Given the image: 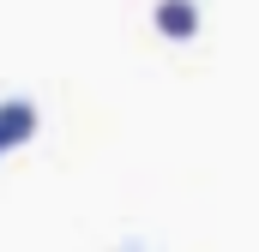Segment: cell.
I'll use <instances>...</instances> for the list:
<instances>
[{
    "label": "cell",
    "instance_id": "1",
    "mask_svg": "<svg viewBox=\"0 0 259 252\" xmlns=\"http://www.w3.org/2000/svg\"><path fill=\"white\" fill-rule=\"evenodd\" d=\"M36 126H42L36 102H24V96H6V102H0V144H6V150H12V144H30Z\"/></svg>",
    "mask_w": 259,
    "mask_h": 252
},
{
    "label": "cell",
    "instance_id": "2",
    "mask_svg": "<svg viewBox=\"0 0 259 252\" xmlns=\"http://www.w3.org/2000/svg\"><path fill=\"white\" fill-rule=\"evenodd\" d=\"M151 24H157L169 42H187V36H199V0H157Z\"/></svg>",
    "mask_w": 259,
    "mask_h": 252
},
{
    "label": "cell",
    "instance_id": "3",
    "mask_svg": "<svg viewBox=\"0 0 259 252\" xmlns=\"http://www.w3.org/2000/svg\"><path fill=\"white\" fill-rule=\"evenodd\" d=\"M0 156H6V144H0Z\"/></svg>",
    "mask_w": 259,
    "mask_h": 252
}]
</instances>
